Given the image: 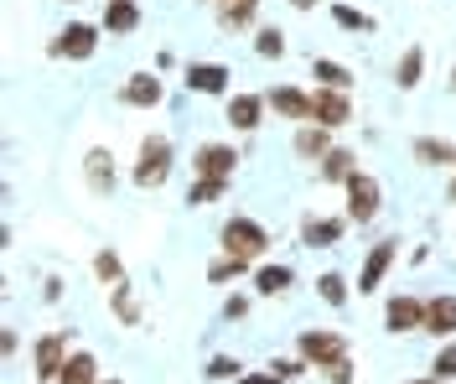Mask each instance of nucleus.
Wrapping results in <instances>:
<instances>
[{
	"label": "nucleus",
	"mask_w": 456,
	"mask_h": 384,
	"mask_svg": "<svg viewBox=\"0 0 456 384\" xmlns=\"http://www.w3.org/2000/svg\"><path fill=\"white\" fill-rule=\"evenodd\" d=\"M322 130H327V125H322ZM322 130H301V135H296V151H301V156H306V161H312V156H327V135H322Z\"/></svg>",
	"instance_id": "a878e982"
},
{
	"label": "nucleus",
	"mask_w": 456,
	"mask_h": 384,
	"mask_svg": "<svg viewBox=\"0 0 456 384\" xmlns=\"http://www.w3.org/2000/svg\"><path fill=\"white\" fill-rule=\"evenodd\" d=\"M94 47H99V31L88 27V21H73V27H62L57 31V42H53V53L57 58H94Z\"/></svg>",
	"instance_id": "423d86ee"
},
{
	"label": "nucleus",
	"mask_w": 456,
	"mask_h": 384,
	"mask_svg": "<svg viewBox=\"0 0 456 384\" xmlns=\"http://www.w3.org/2000/svg\"><path fill=\"white\" fill-rule=\"evenodd\" d=\"M224 192H228V182L224 177H202L198 182V187H192V198H187V203H218V198H224Z\"/></svg>",
	"instance_id": "bb28decb"
},
{
	"label": "nucleus",
	"mask_w": 456,
	"mask_h": 384,
	"mask_svg": "<svg viewBox=\"0 0 456 384\" xmlns=\"http://www.w3.org/2000/svg\"><path fill=\"white\" fill-rule=\"evenodd\" d=\"M452 203H456V182H452Z\"/></svg>",
	"instance_id": "ea45409f"
},
{
	"label": "nucleus",
	"mask_w": 456,
	"mask_h": 384,
	"mask_svg": "<svg viewBox=\"0 0 456 384\" xmlns=\"http://www.w3.org/2000/svg\"><path fill=\"white\" fill-rule=\"evenodd\" d=\"M290 5H296V11H312L316 0H290Z\"/></svg>",
	"instance_id": "4c0bfd02"
},
{
	"label": "nucleus",
	"mask_w": 456,
	"mask_h": 384,
	"mask_svg": "<svg viewBox=\"0 0 456 384\" xmlns=\"http://www.w3.org/2000/svg\"><path fill=\"white\" fill-rule=\"evenodd\" d=\"M426 332H436V338H452L456 332V296L426 301Z\"/></svg>",
	"instance_id": "f8f14e48"
},
{
	"label": "nucleus",
	"mask_w": 456,
	"mask_h": 384,
	"mask_svg": "<svg viewBox=\"0 0 456 384\" xmlns=\"http://www.w3.org/2000/svg\"><path fill=\"white\" fill-rule=\"evenodd\" d=\"M301 239H306L312 249H327V244L342 239V218H306V224H301Z\"/></svg>",
	"instance_id": "f3484780"
},
{
	"label": "nucleus",
	"mask_w": 456,
	"mask_h": 384,
	"mask_svg": "<svg viewBox=\"0 0 456 384\" xmlns=\"http://www.w3.org/2000/svg\"><path fill=\"white\" fill-rule=\"evenodd\" d=\"M404 384H441V374H430V380H404Z\"/></svg>",
	"instance_id": "58836bf2"
},
{
	"label": "nucleus",
	"mask_w": 456,
	"mask_h": 384,
	"mask_svg": "<svg viewBox=\"0 0 456 384\" xmlns=\"http://www.w3.org/2000/svg\"><path fill=\"white\" fill-rule=\"evenodd\" d=\"M62 364H68V358H62V332H47V338L37 343V380L53 384L57 374H62Z\"/></svg>",
	"instance_id": "1a4fd4ad"
},
{
	"label": "nucleus",
	"mask_w": 456,
	"mask_h": 384,
	"mask_svg": "<svg viewBox=\"0 0 456 384\" xmlns=\"http://www.w3.org/2000/svg\"><path fill=\"white\" fill-rule=\"evenodd\" d=\"M104 384H119V380H104Z\"/></svg>",
	"instance_id": "a19ab883"
},
{
	"label": "nucleus",
	"mask_w": 456,
	"mask_h": 384,
	"mask_svg": "<svg viewBox=\"0 0 456 384\" xmlns=\"http://www.w3.org/2000/svg\"><path fill=\"white\" fill-rule=\"evenodd\" d=\"M296 348H301V358H306L312 369H327V364L347 358V338H342V332H316V327H306Z\"/></svg>",
	"instance_id": "7ed1b4c3"
},
{
	"label": "nucleus",
	"mask_w": 456,
	"mask_h": 384,
	"mask_svg": "<svg viewBox=\"0 0 456 384\" xmlns=\"http://www.w3.org/2000/svg\"><path fill=\"white\" fill-rule=\"evenodd\" d=\"M141 27V11H135V0H110V11H104V31L110 37H125V31Z\"/></svg>",
	"instance_id": "2eb2a0df"
},
{
	"label": "nucleus",
	"mask_w": 456,
	"mask_h": 384,
	"mask_svg": "<svg viewBox=\"0 0 456 384\" xmlns=\"http://www.w3.org/2000/svg\"><path fill=\"white\" fill-rule=\"evenodd\" d=\"M125 104H141V110L161 104V78H156V73H135V78L125 84Z\"/></svg>",
	"instance_id": "dca6fc26"
},
{
	"label": "nucleus",
	"mask_w": 456,
	"mask_h": 384,
	"mask_svg": "<svg viewBox=\"0 0 456 384\" xmlns=\"http://www.w3.org/2000/svg\"><path fill=\"white\" fill-rule=\"evenodd\" d=\"M114 317H119V323H130V327H135V317H141V312H135V301H130V286H125V281L114 286Z\"/></svg>",
	"instance_id": "c85d7f7f"
},
{
	"label": "nucleus",
	"mask_w": 456,
	"mask_h": 384,
	"mask_svg": "<svg viewBox=\"0 0 456 384\" xmlns=\"http://www.w3.org/2000/svg\"><path fill=\"white\" fill-rule=\"evenodd\" d=\"M239 384H281L275 374H249V380H239Z\"/></svg>",
	"instance_id": "e433bc0d"
},
{
	"label": "nucleus",
	"mask_w": 456,
	"mask_h": 384,
	"mask_svg": "<svg viewBox=\"0 0 456 384\" xmlns=\"http://www.w3.org/2000/svg\"><path fill=\"white\" fill-rule=\"evenodd\" d=\"M187 89L192 94H228V68H218V62H192L187 68Z\"/></svg>",
	"instance_id": "9d476101"
},
{
	"label": "nucleus",
	"mask_w": 456,
	"mask_h": 384,
	"mask_svg": "<svg viewBox=\"0 0 456 384\" xmlns=\"http://www.w3.org/2000/svg\"><path fill=\"white\" fill-rule=\"evenodd\" d=\"M270 369H275V380H296L306 364H296V358H281V364H270Z\"/></svg>",
	"instance_id": "c9c22d12"
},
{
	"label": "nucleus",
	"mask_w": 456,
	"mask_h": 384,
	"mask_svg": "<svg viewBox=\"0 0 456 384\" xmlns=\"http://www.w3.org/2000/svg\"><path fill=\"white\" fill-rule=\"evenodd\" d=\"M430 374H441V380H456V343H452V348H441V354H436V364H430Z\"/></svg>",
	"instance_id": "473e14b6"
},
{
	"label": "nucleus",
	"mask_w": 456,
	"mask_h": 384,
	"mask_svg": "<svg viewBox=\"0 0 456 384\" xmlns=\"http://www.w3.org/2000/svg\"><path fill=\"white\" fill-rule=\"evenodd\" d=\"M255 53H259V58H285V31L281 27H265L255 37Z\"/></svg>",
	"instance_id": "393cba45"
},
{
	"label": "nucleus",
	"mask_w": 456,
	"mask_h": 384,
	"mask_svg": "<svg viewBox=\"0 0 456 384\" xmlns=\"http://www.w3.org/2000/svg\"><path fill=\"white\" fill-rule=\"evenodd\" d=\"M270 110L285 119H312V94H301V89H275L270 94Z\"/></svg>",
	"instance_id": "4468645a"
},
{
	"label": "nucleus",
	"mask_w": 456,
	"mask_h": 384,
	"mask_svg": "<svg viewBox=\"0 0 456 384\" xmlns=\"http://www.w3.org/2000/svg\"><path fill=\"white\" fill-rule=\"evenodd\" d=\"M384 327H389V332H415V327H426V301L395 296V301L384 306Z\"/></svg>",
	"instance_id": "0eeeda50"
},
{
	"label": "nucleus",
	"mask_w": 456,
	"mask_h": 384,
	"mask_svg": "<svg viewBox=\"0 0 456 384\" xmlns=\"http://www.w3.org/2000/svg\"><path fill=\"white\" fill-rule=\"evenodd\" d=\"M233 161H239V156H233V151L228 146H198V161H192V167H198V177H233Z\"/></svg>",
	"instance_id": "9b49d317"
},
{
	"label": "nucleus",
	"mask_w": 456,
	"mask_h": 384,
	"mask_svg": "<svg viewBox=\"0 0 456 384\" xmlns=\"http://www.w3.org/2000/svg\"><path fill=\"white\" fill-rule=\"evenodd\" d=\"M208 380H239V358H213L208 364Z\"/></svg>",
	"instance_id": "72a5a7b5"
},
{
	"label": "nucleus",
	"mask_w": 456,
	"mask_h": 384,
	"mask_svg": "<svg viewBox=\"0 0 456 384\" xmlns=\"http://www.w3.org/2000/svg\"><path fill=\"white\" fill-rule=\"evenodd\" d=\"M110 161H114L110 151H88V182H94V187H104V192H110V182H114Z\"/></svg>",
	"instance_id": "4be33fe9"
},
{
	"label": "nucleus",
	"mask_w": 456,
	"mask_h": 384,
	"mask_svg": "<svg viewBox=\"0 0 456 384\" xmlns=\"http://www.w3.org/2000/svg\"><path fill=\"white\" fill-rule=\"evenodd\" d=\"M94 275H99V281H110V286H119V260H114L110 249H104V255H94Z\"/></svg>",
	"instance_id": "2f4dec72"
},
{
	"label": "nucleus",
	"mask_w": 456,
	"mask_h": 384,
	"mask_svg": "<svg viewBox=\"0 0 456 384\" xmlns=\"http://www.w3.org/2000/svg\"><path fill=\"white\" fill-rule=\"evenodd\" d=\"M265 244H270V239H265V229H259L255 218H228V224H224V249H228V255L255 260Z\"/></svg>",
	"instance_id": "20e7f679"
},
{
	"label": "nucleus",
	"mask_w": 456,
	"mask_h": 384,
	"mask_svg": "<svg viewBox=\"0 0 456 384\" xmlns=\"http://www.w3.org/2000/svg\"><path fill=\"white\" fill-rule=\"evenodd\" d=\"M327 380H332V384H347V380H353V364H347V358L327 364Z\"/></svg>",
	"instance_id": "f704fd0d"
},
{
	"label": "nucleus",
	"mask_w": 456,
	"mask_h": 384,
	"mask_svg": "<svg viewBox=\"0 0 456 384\" xmlns=\"http://www.w3.org/2000/svg\"><path fill=\"white\" fill-rule=\"evenodd\" d=\"M239 270H244V255H228V249H224V260L208 270V281H233Z\"/></svg>",
	"instance_id": "c756f323"
},
{
	"label": "nucleus",
	"mask_w": 456,
	"mask_h": 384,
	"mask_svg": "<svg viewBox=\"0 0 456 384\" xmlns=\"http://www.w3.org/2000/svg\"><path fill=\"white\" fill-rule=\"evenodd\" d=\"M167 172H171V141L167 135H145L141 161H135V182H141V187H161Z\"/></svg>",
	"instance_id": "f03ea898"
},
{
	"label": "nucleus",
	"mask_w": 456,
	"mask_h": 384,
	"mask_svg": "<svg viewBox=\"0 0 456 384\" xmlns=\"http://www.w3.org/2000/svg\"><path fill=\"white\" fill-rule=\"evenodd\" d=\"M395 239H379L369 249V260H363V275H358V291H379V281L389 275V266H395Z\"/></svg>",
	"instance_id": "6e6552de"
},
{
	"label": "nucleus",
	"mask_w": 456,
	"mask_h": 384,
	"mask_svg": "<svg viewBox=\"0 0 456 384\" xmlns=\"http://www.w3.org/2000/svg\"><path fill=\"white\" fill-rule=\"evenodd\" d=\"M420 73H426V53H420V47H410V53L399 58L395 84H399V89H415V84H420Z\"/></svg>",
	"instance_id": "6ab92c4d"
},
{
	"label": "nucleus",
	"mask_w": 456,
	"mask_h": 384,
	"mask_svg": "<svg viewBox=\"0 0 456 384\" xmlns=\"http://www.w3.org/2000/svg\"><path fill=\"white\" fill-rule=\"evenodd\" d=\"M312 119H316V125H327V130L347 125V119H353L347 89H316V94H312Z\"/></svg>",
	"instance_id": "39448f33"
},
{
	"label": "nucleus",
	"mask_w": 456,
	"mask_h": 384,
	"mask_svg": "<svg viewBox=\"0 0 456 384\" xmlns=\"http://www.w3.org/2000/svg\"><path fill=\"white\" fill-rule=\"evenodd\" d=\"M322 177L327 182H347L353 177V151H327V156H322Z\"/></svg>",
	"instance_id": "aec40b11"
},
{
	"label": "nucleus",
	"mask_w": 456,
	"mask_h": 384,
	"mask_svg": "<svg viewBox=\"0 0 456 384\" xmlns=\"http://www.w3.org/2000/svg\"><path fill=\"white\" fill-rule=\"evenodd\" d=\"M57 384H99V364H94V354H73L68 364H62Z\"/></svg>",
	"instance_id": "a211bd4d"
},
{
	"label": "nucleus",
	"mask_w": 456,
	"mask_h": 384,
	"mask_svg": "<svg viewBox=\"0 0 456 384\" xmlns=\"http://www.w3.org/2000/svg\"><path fill=\"white\" fill-rule=\"evenodd\" d=\"M415 156L430 161V167H456V151L446 141H415Z\"/></svg>",
	"instance_id": "412c9836"
},
{
	"label": "nucleus",
	"mask_w": 456,
	"mask_h": 384,
	"mask_svg": "<svg viewBox=\"0 0 456 384\" xmlns=\"http://www.w3.org/2000/svg\"><path fill=\"white\" fill-rule=\"evenodd\" d=\"M259 115H265V99H259V94H233V99H228V119H233V130H255Z\"/></svg>",
	"instance_id": "ddd939ff"
},
{
	"label": "nucleus",
	"mask_w": 456,
	"mask_h": 384,
	"mask_svg": "<svg viewBox=\"0 0 456 384\" xmlns=\"http://www.w3.org/2000/svg\"><path fill=\"white\" fill-rule=\"evenodd\" d=\"M312 73L322 78V84H327V89H347V84H353V73H347V68H338V62H327V58L316 62Z\"/></svg>",
	"instance_id": "cd10ccee"
},
{
	"label": "nucleus",
	"mask_w": 456,
	"mask_h": 384,
	"mask_svg": "<svg viewBox=\"0 0 456 384\" xmlns=\"http://www.w3.org/2000/svg\"><path fill=\"white\" fill-rule=\"evenodd\" d=\"M316 291H322V301H327V306H342V301H347V281H342L338 270H327V275L316 281Z\"/></svg>",
	"instance_id": "b1692460"
},
{
	"label": "nucleus",
	"mask_w": 456,
	"mask_h": 384,
	"mask_svg": "<svg viewBox=\"0 0 456 384\" xmlns=\"http://www.w3.org/2000/svg\"><path fill=\"white\" fill-rule=\"evenodd\" d=\"M342 187H347V218H353V224H369V218H379V208H384V187H379L369 172H353Z\"/></svg>",
	"instance_id": "f257e3e1"
},
{
	"label": "nucleus",
	"mask_w": 456,
	"mask_h": 384,
	"mask_svg": "<svg viewBox=\"0 0 456 384\" xmlns=\"http://www.w3.org/2000/svg\"><path fill=\"white\" fill-rule=\"evenodd\" d=\"M255 286H259V291H265V296L285 291V286H290V266H265V270H259V275H255Z\"/></svg>",
	"instance_id": "5701e85b"
},
{
	"label": "nucleus",
	"mask_w": 456,
	"mask_h": 384,
	"mask_svg": "<svg viewBox=\"0 0 456 384\" xmlns=\"http://www.w3.org/2000/svg\"><path fill=\"white\" fill-rule=\"evenodd\" d=\"M332 16H338V27H347V31H369L373 27L369 16H363V11H353V5H338Z\"/></svg>",
	"instance_id": "7c9ffc66"
}]
</instances>
